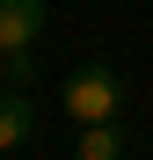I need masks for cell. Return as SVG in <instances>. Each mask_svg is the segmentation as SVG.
Instances as JSON below:
<instances>
[{"label": "cell", "mask_w": 153, "mask_h": 160, "mask_svg": "<svg viewBox=\"0 0 153 160\" xmlns=\"http://www.w3.org/2000/svg\"><path fill=\"white\" fill-rule=\"evenodd\" d=\"M0 88H8V58H0Z\"/></svg>", "instance_id": "cell-5"}, {"label": "cell", "mask_w": 153, "mask_h": 160, "mask_svg": "<svg viewBox=\"0 0 153 160\" xmlns=\"http://www.w3.org/2000/svg\"><path fill=\"white\" fill-rule=\"evenodd\" d=\"M59 109L73 124H110L124 109V80L110 66H80V73H66V88H59Z\"/></svg>", "instance_id": "cell-1"}, {"label": "cell", "mask_w": 153, "mask_h": 160, "mask_svg": "<svg viewBox=\"0 0 153 160\" xmlns=\"http://www.w3.org/2000/svg\"><path fill=\"white\" fill-rule=\"evenodd\" d=\"M29 131H37V102L22 88H8V95H0V160H8L15 146H29Z\"/></svg>", "instance_id": "cell-3"}, {"label": "cell", "mask_w": 153, "mask_h": 160, "mask_svg": "<svg viewBox=\"0 0 153 160\" xmlns=\"http://www.w3.org/2000/svg\"><path fill=\"white\" fill-rule=\"evenodd\" d=\"M73 160H124V131H117V117H110V124H80Z\"/></svg>", "instance_id": "cell-4"}, {"label": "cell", "mask_w": 153, "mask_h": 160, "mask_svg": "<svg viewBox=\"0 0 153 160\" xmlns=\"http://www.w3.org/2000/svg\"><path fill=\"white\" fill-rule=\"evenodd\" d=\"M37 37H44V0H0V58L37 51Z\"/></svg>", "instance_id": "cell-2"}]
</instances>
